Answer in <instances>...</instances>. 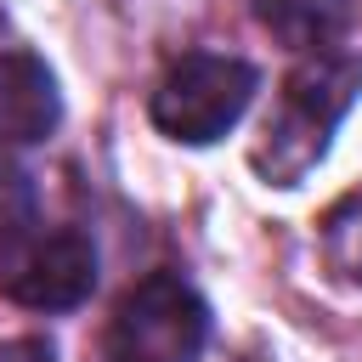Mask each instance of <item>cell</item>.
Returning <instances> with one entry per match:
<instances>
[{
	"label": "cell",
	"mask_w": 362,
	"mask_h": 362,
	"mask_svg": "<svg viewBox=\"0 0 362 362\" xmlns=\"http://www.w3.org/2000/svg\"><path fill=\"white\" fill-rule=\"evenodd\" d=\"M356 90H362V62L356 57H311V62H300L277 90V107L266 113L260 141L249 147V164L272 187H300L305 170L328 153V136L351 113Z\"/></svg>",
	"instance_id": "6da1fadb"
},
{
	"label": "cell",
	"mask_w": 362,
	"mask_h": 362,
	"mask_svg": "<svg viewBox=\"0 0 362 362\" xmlns=\"http://www.w3.org/2000/svg\"><path fill=\"white\" fill-rule=\"evenodd\" d=\"M255 96V68L243 57H221V51H192L181 57L158 90H153V124L170 136V141H187V147H204L215 136H226L243 107Z\"/></svg>",
	"instance_id": "7a4b0ae2"
},
{
	"label": "cell",
	"mask_w": 362,
	"mask_h": 362,
	"mask_svg": "<svg viewBox=\"0 0 362 362\" xmlns=\"http://www.w3.org/2000/svg\"><path fill=\"white\" fill-rule=\"evenodd\" d=\"M209 339V311L204 300L181 283V277H141L119 311H113V328H107V345L119 362H198Z\"/></svg>",
	"instance_id": "3957f363"
},
{
	"label": "cell",
	"mask_w": 362,
	"mask_h": 362,
	"mask_svg": "<svg viewBox=\"0 0 362 362\" xmlns=\"http://www.w3.org/2000/svg\"><path fill=\"white\" fill-rule=\"evenodd\" d=\"M96 288V255L79 232H23L0 255V294L28 311H68Z\"/></svg>",
	"instance_id": "277c9868"
},
{
	"label": "cell",
	"mask_w": 362,
	"mask_h": 362,
	"mask_svg": "<svg viewBox=\"0 0 362 362\" xmlns=\"http://www.w3.org/2000/svg\"><path fill=\"white\" fill-rule=\"evenodd\" d=\"M62 119L57 79L28 51H0V136L6 141H45Z\"/></svg>",
	"instance_id": "5b68a950"
},
{
	"label": "cell",
	"mask_w": 362,
	"mask_h": 362,
	"mask_svg": "<svg viewBox=\"0 0 362 362\" xmlns=\"http://www.w3.org/2000/svg\"><path fill=\"white\" fill-rule=\"evenodd\" d=\"M260 23L283 40V45H328L351 11V0H255Z\"/></svg>",
	"instance_id": "8992f818"
},
{
	"label": "cell",
	"mask_w": 362,
	"mask_h": 362,
	"mask_svg": "<svg viewBox=\"0 0 362 362\" xmlns=\"http://www.w3.org/2000/svg\"><path fill=\"white\" fill-rule=\"evenodd\" d=\"M322 260L339 283L362 288V192L339 198L322 221Z\"/></svg>",
	"instance_id": "52a82bcc"
},
{
	"label": "cell",
	"mask_w": 362,
	"mask_h": 362,
	"mask_svg": "<svg viewBox=\"0 0 362 362\" xmlns=\"http://www.w3.org/2000/svg\"><path fill=\"white\" fill-rule=\"evenodd\" d=\"M23 215H28V192H23V175L0 164V226H6V232H17V221H23Z\"/></svg>",
	"instance_id": "ba28073f"
},
{
	"label": "cell",
	"mask_w": 362,
	"mask_h": 362,
	"mask_svg": "<svg viewBox=\"0 0 362 362\" xmlns=\"http://www.w3.org/2000/svg\"><path fill=\"white\" fill-rule=\"evenodd\" d=\"M0 362H57V356H51V345H40V339H6V345H0Z\"/></svg>",
	"instance_id": "9c48e42d"
}]
</instances>
